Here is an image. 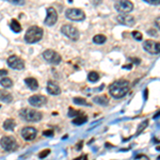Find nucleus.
<instances>
[{
    "label": "nucleus",
    "instance_id": "nucleus-21",
    "mask_svg": "<svg viewBox=\"0 0 160 160\" xmlns=\"http://www.w3.org/2000/svg\"><path fill=\"white\" fill-rule=\"evenodd\" d=\"M87 122H88V117L87 115H83V114H80L73 120V124L74 125H77V126L83 125V124L87 123Z\"/></svg>",
    "mask_w": 160,
    "mask_h": 160
},
{
    "label": "nucleus",
    "instance_id": "nucleus-4",
    "mask_svg": "<svg viewBox=\"0 0 160 160\" xmlns=\"http://www.w3.org/2000/svg\"><path fill=\"white\" fill-rule=\"evenodd\" d=\"M61 33L63 35H65L66 38H68L72 41H78L80 38V33L77 28H75L72 25H63L61 27Z\"/></svg>",
    "mask_w": 160,
    "mask_h": 160
},
{
    "label": "nucleus",
    "instance_id": "nucleus-17",
    "mask_svg": "<svg viewBox=\"0 0 160 160\" xmlns=\"http://www.w3.org/2000/svg\"><path fill=\"white\" fill-rule=\"evenodd\" d=\"M13 99L11 93H9L6 90H0V100H1L2 102H7V104H9V102H11Z\"/></svg>",
    "mask_w": 160,
    "mask_h": 160
},
{
    "label": "nucleus",
    "instance_id": "nucleus-1",
    "mask_svg": "<svg viewBox=\"0 0 160 160\" xmlns=\"http://www.w3.org/2000/svg\"><path fill=\"white\" fill-rule=\"evenodd\" d=\"M130 89V83L127 80H117L113 83L110 84L109 93L112 97L117 99H120L125 96Z\"/></svg>",
    "mask_w": 160,
    "mask_h": 160
},
{
    "label": "nucleus",
    "instance_id": "nucleus-36",
    "mask_svg": "<svg viewBox=\"0 0 160 160\" xmlns=\"http://www.w3.org/2000/svg\"><path fill=\"white\" fill-rule=\"evenodd\" d=\"M82 143H83V141H80V143L77 144V149H81V148H82Z\"/></svg>",
    "mask_w": 160,
    "mask_h": 160
},
{
    "label": "nucleus",
    "instance_id": "nucleus-22",
    "mask_svg": "<svg viewBox=\"0 0 160 160\" xmlns=\"http://www.w3.org/2000/svg\"><path fill=\"white\" fill-rule=\"evenodd\" d=\"M106 41H107V38L102 34H96L94 38H93V42H94L95 44H99V45L100 44L106 43Z\"/></svg>",
    "mask_w": 160,
    "mask_h": 160
},
{
    "label": "nucleus",
    "instance_id": "nucleus-16",
    "mask_svg": "<svg viewBox=\"0 0 160 160\" xmlns=\"http://www.w3.org/2000/svg\"><path fill=\"white\" fill-rule=\"evenodd\" d=\"M25 83L29 87L30 90L32 91H35V90L38 89V80L35 78H32V77H29V78H26L25 79Z\"/></svg>",
    "mask_w": 160,
    "mask_h": 160
},
{
    "label": "nucleus",
    "instance_id": "nucleus-7",
    "mask_svg": "<svg viewBox=\"0 0 160 160\" xmlns=\"http://www.w3.org/2000/svg\"><path fill=\"white\" fill-rule=\"evenodd\" d=\"M0 145L1 148L7 152H13L17 148V142L15 138L10 136H4L0 140Z\"/></svg>",
    "mask_w": 160,
    "mask_h": 160
},
{
    "label": "nucleus",
    "instance_id": "nucleus-37",
    "mask_svg": "<svg viewBox=\"0 0 160 160\" xmlns=\"http://www.w3.org/2000/svg\"><path fill=\"white\" fill-rule=\"evenodd\" d=\"M148 90H145V91H144V96H145V97H144V98H148Z\"/></svg>",
    "mask_w": 160,
    "mask_h": 160
},
{
    "label": "nucleus",
    "instance_id": "nucleus-20",
    "mask_svg": "<svg viewBox=\"0 0 160 160\" xmlns=\"http://www.w3.org/2000/svg\"><path fill=\"white\" fill-rule=\"evenodd\" d=\"M10 28H11V30L15 33H19L20 31H22V26L17 22V19H15V18H13L11 20V22H10Z\"/></svg>",
    "mask_w": 160,
    "mask_h": 160
},
{
    "label": "nucleus",
    "instance_id": "nucleus-18",
    "mask_svg": "<svg viewBox=\"0 0 160 160\" xmlns=\"http://www.w3.org/2000/svg\"><path fill=\"white\" fill-rule=\"evenodd\" d=\"M93 102L97 105H100V106H107L109 104V98H108L106 95H102V96H96L93 98Z\"/></svg>",
    "mask_w": 160,
    "mask_h": 160
},
{
    "label": "nucleus",
    "instance_id": "nucleus-9",
    "mask_svg": "<svg viewBox=\"0 0 160 160\" xmlns=\"http://www.w3.org/2000/svg\"><path fill=\"white\" fill-rule=\"evenodd\" d=\"M7 62H8V65L13 69H18L19 71V69H22L25 68V61L22 58H19V57L15 55L9 57Z\"/></svg>",
    "mask_w": 160,
    "mask_h": 160
},
{
    "label": "nucleus",
    "instance_id": "nucleus-26",
    "mask_svg": "<svg viewBox=\"0 0 160 160\" xmlns=\"http://www.w3.org/2000/svg\"><path fill=\"white\" fill-rule=\"evenodd\" d=\"M81 114V112L78 110H75L74 108H69L68 109V117L73 118V117H78V115Z\"/></svg>",
    "mask_w": 160,
    "mask_h": 160
},
{
    "label": "nucleus",
    "instance_id": "nucleus-34",
    "mask_svg": "<svg viewBox=\"0 0 160 160\" xmlns=\"http://www.w3.org/2000/svg\"><path fill=\"white\" fill-rule=\"evenodd\" d=\"M74 160H88V157H87V155H81L80 157H78V158H76Z\"/></svg>",
    "mask_w": 160,
    "mask_h": 160
},
{
    "label": "nucleus",
    "instance_id": "nucleus-30",
    "mask_svg": "<svg viewBox=\"0 0 160 160\" xmlns=\"http://www.w3.org/2000/svg\"><path fill=\"white\" fill-rule=\"evenodd\" d=\"M148 121H144V122L140 125V127L138 128V133H141L142 130H143L144 128H145L146 126H148Z\"/></svg>",
    "mask_w": 160,
    "mask_h": 160
},
{
    "label": "nucleus",
    "instance_id": "nucleus-38",
    "mask_svg": "<svg viewBox=\"0 0 160 160\" xmlns=\"http://www.w3.org/2000/svg\"><path fill=\"white\" fill-rule=\"evenodd\" d=\"M132 68V65L131 64H129V65H125V66H123V68Z\"/></svg>",
    "mask_w": 160,
    "mask_h": 160
},
{
    "label": "nucleus",
    "instance_id": "nucleus-24",
    "mask_svg": "<svg viewBox=\"0 0 160 160\" xmlns=\"http://www.w3.org/2000/svg\"><path fill=\"white\" fill-rule=\"evenodd\" d=\"M73 102H74V104L79 105V106H91L86 99L82 98V97H75L73 99Z\"/></svg>",
    "mask_w": 160,
    "mask_h": 160
},
{
    "label": "nucleus",
    "instance_id": "nucleus-14",
    "mask_svg": "<svg viewBox=\"0 0 160 160\" xmlns=\"http://www.w3.org/2000/svg\"><path fill=\"white\" fill-rule=\"evenodd\" d=\"M47 102V98L43 95H32L29 98V104L34 107H43Z\"/></svg>",
    "mask_w": 160,
    "mask_h": 160
},
{
    "label": "nucleus",
    "instance_id": "nucleus-8",
    "mask_svg": "<svg viewBox=\"0 0 160 160\" xmlns=\"http://www.w3.org/2000/svg\"><path fill=\"white\" fill-rule=\"evenodd\" d=\"M115 10L120 12L121 14H125V13H129L133 10V3L129 0H120L115 3Z\"/></svg>",
    "mask_w": 160,
    "mask_h": 160
},
{
    "label": "nucleus",
    "instance_id": "nucleus-13",
    "mask_svg": "<svg viewBox=\"0 0 160 160\" xmlns=\"http://www.w3.org/2000/svg\"><path fill=\"white\" fill-rule=\"evenodd\" d=\"M37 135H38V131L34 127H25V128H22V138L27 141L34 140Z\"/></svg>",
    "mask_w": 160,
    "mask_h": 160
},
{
    "label": "nucleus",
    "instance_id": "nucleus-35",
    "mask_svg": "<svg viewBox=\"0 0 160 160\" xmlns=\"http://www.w3.org/2000/svg\"><path fill=\"white\" fill-rule=\"evenodd\" d=\"M8 75V72L6 69H0V77H3V76H7Z\"/></svg>",
    "mask_w": 160,
    "mask_h": 160
},
{
    "label": "nucleus",
    "instance_id": "nucleus-12",
    "mask_svg": "<svg viewBox=\"0 0 160 160\" xmlns=\"http://www.w3.org/2000/svg\"><path fill=\"white\" fill-rule=\"evenodd\" d=\"M117 20H118V22H120V24L128 26V27H131V26H133V25H135V22H136L135 17L131 16V15L128 14V13H125V14H120L117 17Z\"/></svg>",
    "mask_w": 160,
    "mask_h": 160
},
{
    "label": "nucleus",
    "instance_id": "nucleus-28",
    "mask_svg": "<svg viewBox=\"0 0 160 160\" xmlns=\"http://www.w3.org/2000/svg\"><path fill=\"white\" fill-rule=\"evenodd\" d=\"M12 4H16V6H24L26 3V0H6Z\"/></svg>",
    "mask_w": 160,
    "mask_h": 160
},
{
    "label": "nucleus",
    "instance_id": "nucleus-2",
    "mask_svg": "<svg viewBox=\"0 0 160 160\" xmlns=\"http://www.w3.org/2000/svg\"><path fill=\"white\" fill-rule=\"evenodd\" d=\"M44 34V31L42 28L38 27V26H32L27 30L25 34V41L28 44H34L38 43L42 40Z\"/></svg>",
    "mask_w": 160,
    "mask_h": 160
},
{
    "label": "nucleus",
    "instance_id": "nucleus-25",
    "mask_svg": "<svg viewBox=\"0 0 160 160\" xmlns=\"http://www.w3.org/2000/svg\"><path fill=\"white\" fill-rule=\"evenodd\" d=\"M88 79L91 82H96L98 81L99 79V75L96 73V72H90L89 75H88Z\"/></svg>",
    "mask_w": 160,
    "mask_h": 160
},
{
    "label": "nucleus",
    "instance_id": "nucleus-29",
    "mask_svg": "<svg viewBox=\"0 0 160 160\" xmlns=\"http://www.w3.org/2000/svg\"><path fill=\"white\" fill-rule=\"evenodd\" d=\"M49 153H50V149L46 148V149H44V151H42L40 154H38V157H40L41 159H43V158H45V157H47L48 155H49Z\"/></svg>",
    "mask_w": 160,
    "mask_h": 160
},
{
    "label": "nucleus",
    "instance_id": "nucleus-27",
    "mask_svg": "<svg viewBox=\"0 0 160 160\" xmlns=\"http://www.w3.org/2000/svg\"><path fill=\"white\" fill-rule=\"evenodd\" d=\"M131 35H132V38H135L136 41H142V38H143L142 33L139 32V31H133V32L131 33Z\"/></svg>",
    "mask_w": 160,
    "mask_h": 160
},
{
    "label": "nucleus",
    "instance_id": "nucleus-32",
    "mask_svg": "<svg viewBox=\"0 0 160 160\" xmlns=\"http://www.w3.org/2000/svg\"><path fill=\"white\" fill-rule=\"evenodd\" d=\"M43 135L45 137H52L53 136V130H45L43 132Z\"/></svg>",
    "mask_w": 160,
    "mask_h": 160
},
{
    "label": "nucleus",
    "instance_id": "nucleus-23",
    "mask_svg": "<svg viewBox=\"0 0 160 160\" xmlns=\"http://www.w3.org/2000/svg\"><path fill=\"white\" fill-rule=\"evenodd\" d=\"M0 84H1L3 88L8 89V88H11L13 86V81L10 78H1V80H0Z\"/></svg>",
    "mask_w": 160,
    "mask_h": 160
},
{
    "label": "nucleus",
    "instance_id": "nucleus-6",
    "mask_svg": "<svg viewBox=\"0 0 160 160\" xmlns=\"http://www.w3.org/2000/svg\"><path fill=\"white\" fill-rule=\"evenodd\" d=\"M43 58L45 59L46 62H48L49 64H53V65H58L61 63L62 58L57 51L52 49H47L43 52Z\"/></svg>",
    "mask_w": 160,
    "mask_h": 160
},
{
    "label": "nucleus",
    "instance_id": "nucleus-19",
    "mask_svg": "<svg viewBox=\"0 0 160 160\" xmlns=\"http://www.w3.org/2000/svg\"><path fill=\"white\" fill-rule=\"evenodd\" d=\"M15 125H16V123H15V121L13 120V118H8V120L4 121V123H3V128L6 130L13 131L15 128Z\"/></svg>",
    "mask_w": 160,
    "mask_h": 160
},
{
    "label": "nucleus",
    "instance_id": "nucleus-33",
    "mask_svg": "<svg viewBox=\"0 0 160 160\" xmlns=\"http://www.w3.org/2000/svg\"><path fill=\"white\" fill-rule=\"evenodd\" d=\"M130 61H131V62H133V63L137 64V65H139V64L141 63V60H140V59H137V58H131V59H130Z\"/></svg>",
    "mask_w": 160,
    "mask_h": 160
},
{
    "label": "nucleus",
    "instance_id": "nucleus-11",
    "mask_svg": "<svg viewBox=\"0 0 160 160\" xmlns=\"http://www.w3.org/2000/svg\"><path fill=\"white\" fill-rule=\"evenodd\" d=\"M46 13H47V16H46L45 20H44V22H45L46 26H51L56 25L57 20H58V13L55 9H53L52 7H49L47 10H46Z\"/></svg>",
    "mask_w": 160,
    "mask_h": 160
},
{
    "label": "nucleus",
    "instance_id": "nucleus-5",
    "mask_svg": "<svg viewBox=\"0 0 160 160\" xmlns=\"http://www.w3.org/2000/svg\"><path fill=\"white\" fill-rule=\"evenodd\" d=\"M65 16L66 18H68L69 20H74V22H82V20L86 19L84 12L80 9H75V8L66 10Z\"/></svg>",
    "mask_w": 160,
    "mask_h": 160
},
{
    "label": "nucleus",
    "instance_id": "nucleus-15",
    "mask_svg": "<svg viewBox=\"0 0 160 160\" xmlns=\"http://www.w3.org/2000/svg\"><path fill=\"white\" fill-rule=\"evenodd\" d=\"M47 92L49 93L50 95H59L61 93V89L56 82L49 80L47 83Z\"/></svg>",
    "mask_w": 160,
    "mask_h": 160
},
{
    "label": "nucleus",
    "instance_id": "nucleus-3",
    "mask_svg": "<svg viewBox=\"0 0 160 160\" xmlns=\"http://www.w3.org/2000/svg\"><path fill=\"white\" fill-rule=\"evenodd\" d=\"M20 117L27 122H38L42 120V113L34 109H28L25 108L20 111Z\"/></svg>",
    "mask_w": 160,
    "mask_h": 160
},
{
    "label": "nucleus",
    "instance_id": "nucleus-10",
    "mask_svg": "<svg viewBox=\"0 0 160 160\" xmlns=\"http://www.w3.org/2000/svg\"><path fill=\"white\" fill-rule=\"evenodd\" d=\"M143 48L151 55H158L160 51V45L158 42H155L153 40H148L143 43Z\"/></svg>",
    "mask_w": 160,
    "mask_h": 160
},
{
    "label": "nucleus",
    "instance_id": "nucleus-31",
    "mask_svg": "<svg viewBox=\"0 0 160 160\" xmlns=\"http://www.w3.org/2000/svg\"><path fill=\"white\" fill-rule=\"evenodd\" d=\"M143 1L148 2L149 4H153V6H158L160 0H143Z\"/></svg>",
    "mask_w": 160,
    "mask_h": 160
}]
</instances>
